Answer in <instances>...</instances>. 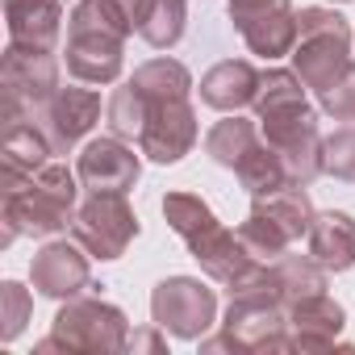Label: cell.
<instances>
[{
    "label": "cell",
    "instance_id": "1",
    "mask_svg": "<svg viewBox=\"0 0 355 355\" xmlns=\"http://www.w3.org/2000/svg\"><path fill=\"white\" fill-rule=\"evenodd\" d=\"M130 34L134 26L117 0H80L67 17V76L80 84H117Z\"/></svg>",
    "mask_w": 355,
    "mask_h": 355
},
{
    "label": "cell",
    "instance_id": "2",
    "mask_svg": "<svg viewBox=\"0 0 355 355\" xmlns=\"http://www.w3.org/2000/svg\"><path fill=\"white\" fill-rule=\"evenodd\" d=\"M76 180L80 175L67 163L51 159L21 189H5V234H0V247H13L21 234L51 239V234L67 230L76 209H80L76 205V197H80Z\"/></svg>",
    "mask_w": 355,
    "mask_h": 355
},
{
    "label": "cell",
    "instance_id": "3",
    "mask_svg": "<svg viewBox=\"0 0 355 355\" xmlns=\"http://www.w3.org/2000/svg\"><path fill=\"white\" fill-rule=\"evenodd\" d=\"M288 59H293V71L301 76V84L322 96L355 67L351 21L334 9H322V5L301 9L297 13V46Z\"/></svg>",
    "mask_w": 355,
    "mask_h": 355
},
{
    "label": "cell",
    "instance_id": "4",
    "mask_svg": "<svg viewBox=\"0 0 355 355\" xmlns=\"http://www.w3.org/2000/svg\"><path fill=\"white\" fill-rule=\"evenodd\" d=\"M201 351H288V305L272 293L268 272L259 284L230 297L222 334L201 338Z\"/></svg>",
    "mask_w": 355,
    "mask_h": 355
},
{
    "label": "cell",
    "instance_id": "5",
    "mask_svg": "<svg viewBox=\"0 0 355 355\" xmlns=\"http://www.w3.org/2000/svg\"><path fill=\"white\" fill-rule=\"evenodd\" d=\"M130 347V322L125 313L105 297H71L55 322L51 334L38 343V351H125Z\"/></svg>",
    "mask_w": 355,
    "mask_h": 355
},
{
    "label": "cell",
    "instance_id": "6",
    "mask_svg": "<svg viewBox=\"0 0 355 355\" xmlns=\"http://www.w3.org/2000/svg\"><path fill=\"white\" fill-rule=\"evenodd\" d=\"M71 239L101 263H113L138 239V214L125 193H88L71 218Z\"/></svg>",
    "mask_w": 355,
    "mask_h": 355
},
{
    "label": "cell",
    "instance_id": "7",
    "mask_svg": "<svg viewBox=\"0 0 355 355\" xmlns=\"http://www.w3.org/2000/svg\"><path fill=\"white\" fill-rule=\"evenodd\" d=\"M59 92V59L42 46H5V125L34 121L38 109Z\"/></svg>",
    "mask_w": 355,
    "mask_h": 355
},
{
    "label": "cell",
    "instance_id": "8",
    "mask_svg": "<svg viewBox=\"0 0 355 355\" xmlns=\"http://www.w3.org/2000/svg\"><path fill=\"white\" fill-rule=\"evenodd\" d=\"M150 318L171 338H205V330L218 322V293L197 276H167L150 293Z\"/></svg>",
    "mask_w": 355,
    "mask_h": 355
},
{
    "label": "cell",
    "instance_id": "9",
    "mask_svg": "<svg viewBox=\"0 0 355 355\" xmlns=\"http://www.w3.org/2000/svg\"><path fill=\"white\" fill-rule=\"evenodd\" d=\"M230 26L259 59H284L297 46V9L288 0H230L226 5Z\"/></svg>",
    "mask_w": 355,
    "mask_h": 355
},
{
    "label": "cell",
    "instance_id": "10",
    "mask_svg": "<svg viewBox=\"0 0 355 355\" xmlns=\"http://www.w3.org/2000/svg\"><path fill=\"white\" fill-rule=\"evenodd\" d=\"M197 109L189 96L146 101V121L138 134V150L150 163H180L197 146Z\"/></svg>",
    "mask_w": 355,
    "mask_h": 355
},
{
    "label": "cell",
    "instance_id": "11",
    "mask_svg": "<svg viewBox=\"0 0 355 355\" xmlns=\"http://www.w3.org/2000/svg\"><path fill=\"white\" fill-rule=\"evenodd\" d=\"M268 146L280 155L284 171H288V180L293 184H313L318 175L326 171L322 163V150H326V138L318 130V109L301 113V117H288V121H276V125H259Z\"/></svg>",
    "mask_w": 355,
    "mask_h": 355
},
{
    "label": "cell",
    "instance_id": "12",
    "mask_svg": "<svg viewBox=\"0 0 355 355\" xmlns=\"http://www.w3.org/2000/svg\"><path fill=\"white\" fill-rule=\"evenodd\" d=\"M142 155V150H138ZM134 155V146H125V138L109 134V138H88L80 146L76 159V175L88 193H130L142 175V159Z\"/></svg>",
    "mask_w": 355,
    "mask_h": 355
},
{
    "label": "cell",
    "instance_id": "13",
    "mask_svg": "<svg viewBox=\"0 0 355 355\" xmlns=\"http://www.w3.org/2000/svg\"><path fill=\"white\" fill-rule=\"evenodd\" d=\"M34 121L51 138L55 155H71L92 134V125L101 121V92H92V88H59L38 109Z\"/></svg>",
    "mask_w": 355,
    "mask_h": 355
},
{
    "label": "cell",
    "instance_id": "14",
    "mask_svg": "<svg viewBox=\"0 0 355 355\" xmlns=\"http://www.w3.org/2000/svg\"><path fill=\"white\" fill-rule=\"evenodd\" d=\"M88 251L71 239H55L46 243L34 259H30V284L38 297H51V301H71L80 297L84 288H92V268H88Z\"/></svg>",
    "mask_w": 355,
    "mask_h": 355
},
{
    "label": "cell",
    "instance_id": "15",
    "mask_svg": "<svg viewBox=\"0 0 355 355\" xmlns=\"http://www.w3.org/2000/svg\"><path fill=\"white\" fill-rule=\"evenodd\" d=\"M347 326V309L330 293H313L288 305V351H330Z\"/></svg>",
    "mask_w": 355,
    "mask_h": 355
},
{
    "label": "cell",
    "instance_id": "16",
    "mask_svg": "<svg viewBox=\"0 0 355 355\" xmlns=\"http://www.w3.org/2000/svg\"><path fill=\"white\" fill-rule=\"evenodd\" d=\"M117 5L134 34L155 51H171L189 30V0H117Z\"/></svg>",
    "mask_w": 355,
    "mask_h": 355
},
{
    "label": "cell",
    "instance_id": "17",
    "mask_svg": "<svg viewBox=\"0 0 355 355\" xmlns=\"http://www.w3.org/2000/svg\"><path fill=\"white\" fill-rule=\"evenodd\" d=\"M259 76L263 71H255V63H247V59H222L201 76V101L218 113L251 109L255 92H259Z\"/></svg>",
    "mask_w": 355,
    "mask_h": 355
},
{
    "label": "cell",
    "instance_id": "18",
    "mask_svg": "<svg viewBox=\"0 0 355 355\" xmlns=\"http://www.w3.org/2000/svg\"><path fill=\"white\" fill-rule=\"evenodd\" d=\"M9 42L55 51L63 34V0H5Z\"/></svg>",
    "mask_w": 355,
    "mask_h": 355
},
{
    "label": "cell",
    "instance_id": "19",
    "mask_svg": "<svg viewBox=\"0 0 355 355\" xmlns=\"http://www.w3.org/2000/svg\"><path fill=\"white\" fill-rule=\"evenodd\" d=\"M0 155H5V189H21L30 175H38L51 163L55 146L38 130V121H17V125H5V146H0Z\"/></svg>",
    "mask_w": 355,
    "mask_h": 355
},
{
    "label": "cell",
    "instance_id": "20",
    "mask_svg": "<svg viewBox=\"0 0 355 355\" xmlns=\"http://www.w3.org/2000/svg\"><path fill=\"white\" fill-rule=\"evenodd\" d=\"M255 121L259 125H276V121H288V117H301L309 113V96H305V84L297 71L288 67H268L259 76V92H255Z\"/></svg>",
    "mask_w": 355,
    "mask_h": 355
},
{
    "label": "cell",
    "instance_id": "21",
    "mask_svg": "<svg viewBox=\"0 0 355 355\" xmlns=\"http://www.w3.org/2000/svg\"><path fill=\"white\" fill-rule=\"evenodd\" d=\"M309 255L326 272H351L355 268V218L343 209H326L309 226Z\"/></svg>",
    "mask_w": 355,
    "mask_h": 355
},
{
    "label": "cell",
    "instance_id": "22",
    "mask_svg": "<svg viewBox=\"0 0 355 355\" xmlns=\"http://www.w3.org/2000/svg\"><path fill=\"white\" fill-rule=\"evenodd\" d=\"M326 268L313 259V255H280V259H272L268 263V284H272V293L284 301V305H293V301H301V297H313V293H326Z\"/></svg>",
    "mask_w": 355,
    "mask_h": 355
},
{
    "label": "cell",
    "instance_id": "23",
    "mask_svg": "<svg viewBox=\"0 0 355 355\" xmlns=\"http://www.w3.org/2000/svg\"><path fill=\"white\" fill-rule=\"evenodd\" d=\"M251 209L268 214L293 243L309 239V226H313V218H318V209H313L305 184H288V189H280V193H272V197H251Z\"/></svg>",
    "mask_w": 355,
    "mask_h": 355
},
{
    "label": "cell",
    "instance_id": "24",
    "mask_svg": "<svg viewBox=\"0 0 355 355\" xmlns=\"http://www.w3.org/2000/svg\"><path fill=\"white\" fill-rule=\"evenodd\" d=\"M263 138V130L255 125V121H247V117H239V113H226L209 134H205V155L218 163V167H239L243 163V155L255 146Z\"/></svg>",
    "mask_w": 355,
    "mask_h": 355
},
{
    "label": "cell",
    "instance_id": "25",
    "mask_svg": "<svg viewBox=\"0 0 355 355\" xmlns=\"http://www.w3.org/2000/svg\"><path fill=\"white\" fill-rule=\"evenodd\" d=\"M234 175H239V184H243L251 197H272V193H280V189L293 184L288 171H284V163H280V155L268 146V138H259V142L243 155V163L234 167Z\"/></svg>",
    "mask_w": 355,
    "mask_h": 355
},
{
    "label": "cell",
    "instance_id": "26",
    "mask_svg": "<svg viewBox=\"0 0 355 355\" xmlns=\"http://www.w3.org/2000/svg\"><path fill=\"white\" fill-rule=\"evenodd\" d=\"M130 80L138 84V92H142L146 101L193 96V71H189L180 59H167V55H159V59H146L142 67H134V76H130Z\"/></svg>",
    "mask_w": 355,
    "mask_h": 355
},
{
    "label": "cell",
    "instance_id": "27",
    "mask_svg": "<svg viewBox=\"0 0 355 355\" xmlns=\"http://www.w3.org/2000/svg\"><path fill=\"white\" fill-rule=\"evenodd\" d=\"M163 218H167V226L184 239V247L189 243H197L201 234H209L214 226H222L218 222V214L197 197V193H167L163 197Z\"/></svg>",
    "mask_w": 355,
    "mask_h": 355
},
{
    "label": "cell",
    "instance_id": "28",
    "mask_svg": "<svg viewBox=\"0 0 355 355\" xmlns=\"http://www.w3.org/2000/svg\"><path fill=\"white\" fill-rule=\"evenodd\" d=\"M105 117H109V130H113L117 138H138V134H142L146 96L138 92L134 80H125V84L113 88V96H109V105H105Z\"/></svg>",
    "mask_w": 355,
    "mask_h": 355
},
{
    "label": "cell",
    "instance_id": "29",
    "mask_svg": "<svg viewBox=\"0 0 355 355\" xmlns=\"http://www.w3.org/2000/svg\"><path fill=\"white\" fill-rule=\"evenodd\" d=\"M239 239H243V247L255 255V259H263V263H272V259H280L288 247H293V239L268 218V214H259V209H251L247 214V222L239 226Z\"/></svg>",
    "mask_w": 355,
    "mask_h": 355
},
{
    "label": "cell",
    "instance_id": "30",
    "mask_svg": "<svg viewBox=\"0 0 355 355\" xmlns=\"http://www.w3.org/2000/svg\"><path fill=\"white\" fill-rule=\"evenodd\" d=\"M30 309H34V301H30V288H21L17 280H5L0 284V338L5 343H13L21 330H26V322H30Z\"/></svg>",
    "mask_w": 355,
    "mask_h": 355
},
{
    "label": "cell",
    "instance_id": "31",
    "mask_svg": "<svg viewBox=\"0 0 355 355\" xmlns=\"http://www.w3.org/2000/svg\"><path fill=\"white\" fill-rule=\"evenodd\" d=\"M322 163L334 180H347L355 184V125H343L326 138V150H322Z\"/></svg>",
    "mask_w": 355,
    "mask_h": 355
},
{
    "label": "cell",
    "instance_id": "32",
    "mask_svg": "<svg viewBox=\"0 0 355 355\" xmlns=\"http://www.w3.org/2000/svg\"><path fill=\"white\" fill-rule=\"evenodd\" d=\"M318 105H322V113L334 117V121H355V67H351L334 88H326V92L318 96Z\"/></svg>",
    "mask_w": 355,
    "mask_h": 355
},
{
    "label": "cell",
    "instance_id": "33",
    "mask_svg": "<svg viewBox=\"0 0 355 355\" xmlns=\"http://www.w3.org/2000/svg\"><path fill=\"white\" fill-rule=\"evenodd\" d=\"M130 347H134V351H167V330H163L159 322H150L146 330H134Z\"/></svg>",
    "mask_w": 355,
    "mask_h": 355
},
{
    "label": "cell",
    "instance_id": "34",
    "mask_svg": "<svg viewBox=\"0 0 355 355\" xmlns=\"http://www.w3.org/2000/svg\"><path fill=\"white\" fill-rule=\"evenodd\" d=\"M334 5H351V0H334Z\"/></svg>",
    "mask_w": 355,
    "mask_h": 355
}]
</instances>
